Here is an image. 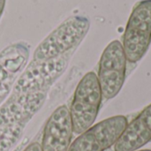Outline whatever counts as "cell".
<instances>
[{"instance_id":"obj_10","label":"cell","mask_w":151,"mask_h":151,"mask_svg":"<svg viewBox=\"0 0 151 151\" xmlns=\"http://www.w3.org/2000/svg\"><path fill=\"white\" fill-rule=\"evenodd\" d=\"M136 151H151V150H136Z\"/></svg>"},{"instance_id":"obj_3","label":"cell","mask_w":151,"mask_h":151,"mask_svg":"<svg viewBox=\"0 0 151 151\" xmlns=\"http://www.w3.org/2000/svg\"><path fill=\"white\" fill-rule=\"evenodd\" d=\"M151 42V0L135 4L123 35V49L129 63L135 64L146 54Z\"/></svg>"},{"instance_id":"obj_7","label":"cell","mask_w":151,"mask_h":151,"mask_svg":"<svg viewBox=\"0 0 151 151\" xmlns=\"http://www.w3.org/2000/svg\"><path fill=\"white\" fill-rule=\"evenodd\" d=\"M151 141V104L129 124L114 145L115 151H136Z\"/></svg>"},{"instance_id":"obj_1","label":"cell","mask_w":151,"mask_h":151,"mask_svg":"<svg viewBox=\"0 0 151 151\" xmlns=\"http://www.w3.org/2000/svg\"><path fill=\"white\" fill-rule=\"evenodd\" d=\"M103 94L97 75L86 73L76 87L70 107V115L74 134H81L91 127L98 115Z\"/></svg>"},{"instance_id":"obj_9","label":"cell","mask_w":151,"mask_h":151,"mask_svg":"<svg viewBox=\"0 0 151 151\" xmlns=\"http://www.w3.org/2000/svg\"><path fill=\"white\" fill-rule=\"evenodd\" d=\"M4 5H5V0H0V16L2 15V12L4 11Z\"/></svg>"},{"instance_id":"obj_8","label":"cell","mask_w":151,"mask_h":151,"mask_svg":"<svg viewBox=\"0 0 151 151\" xmlns=\"http://www.w3.org/2000/svg\"><path fill=\"white\" fill-rule=\"evenodd\" d=\"M23 151H42L41 144L39 142H33L29 144Z\"/></svg>"},{"instance_id":"obj_5","label":"cell","mask_w":151,"mask_h":151,"mask_svg":"<svg viewBox=\"0 0 151 151\" xmlns=\"http://www.w3.org/2000/svg\"><path fill=\"white\" fill-rule=\"evenodd\" d=\"M128 124L125 116L108 118L81 134L68 151H104L115 145Z\"/></svg>"},{"instance_id":"obj_2","label":"cell","mask_w":151,"mask_h":151,"mask_svg":"<svg viewBox=\"0 0 151 151\" xmlns=\"http://www.w3.org/2000/svg\"><path fill=\"white\" fill-rule=\"evenodd\" d=\"M89 20L84 16H72L53 30L36 48L34 59L46 62L76 47L85 37Z\"/></svg>"},{"instance_id":"obj_6","label":"cell","mask_w":151,"mask_h":151,"mask_svg":"<svg viewBox=\"0 0 151 151\" xmlns=\"http://www.w3.org/2000/svg\"><path fill=\"white\" fill-rule=\"evenodd\" d=\"M73 130L69 109L65 105L58 107L44 127L42 150L68 151Z\"/></svg>"},{"instance_id":"obj_4","label":"cell","mask_w":151,"mask_h":151,"mask_svg":"<svg viewBox=\"0 0 151 151\" xmlns=\"http://www.w3.org/2000/svg\"><path fill=\"white\" fill-rule=\"evenodd\" d=\"M127 61L119 41H112L104 49L99 61L97 79L105 99H112L120 92L126 80Z\"/></svg>"}]
</instances>
